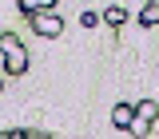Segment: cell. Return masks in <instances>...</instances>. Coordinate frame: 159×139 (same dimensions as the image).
Here are the masks:
<instances>
[{"label":"cell","mask_w":159,"mask_h":139,"mask_svg":"<svg viewBox=\"0 0 159 139\" xmlns=\"http://www.w3.org/2000/svg\"><path fill=\"white\" fill-rule=\"evenodd\" d=\"M0 52H4V76H24L28 72V52H24V44L12 32L0 36Z\"/></svg>","instance_id":"1"},{"label":"cell","mask_w":159,"mask_h":139,"mask_svg":"<svg viewBox=\"0 0 159 139\" xmlns=\"http://www.w3.org/2000/svg\"><path fill=\"white\" fill-rule=\"evenodd\" d=\"M28 20H32V32H36V36H44V40H56L60 32H64V20H60L52 8H44V12H32Z\"/></svg>","instance_id":"2"},{"label":"cell","mask_w":159,"mask_h":139,"mask_svg":"<svg viewBox=\"0 0 159 139\" xmlns=\"http://www.w3.org/2000/svg\"><path fill=\"white\" fill-rule=\"evenodd\" d=\"M155 119H159V103H155V99H139V103H135V123H131V131H135V135H147Z\"/></svg>","instance_id":"3"},{"label":"cell","mask_w":159,"mask_h":139,"mask_svg":"<svg viewBox=\"0 0 159 139\" xmlns=\"http://www.w3.org/2000/svg\"><path fill=\"white\" fill-rule=\"evenodd\" d=\"M111 123H116L119 131H131V123H135V103H116V107H111Z\"/></svg>","instance_id":"4"},{"label":"cell","mask_w":159,"mask_h":139,"mask_svg":"<svg viewBox=\"0 0 159 139\" xmlns=\"http://www.w3.org/2000/svg\"><path fill=\"white\" fill-rule=\"evenodd\" d=\"M123 20H127V8H123V4H111V8H103V24H107V28H119Z\"/></svg>","instance_id":"5"},{"label":"cell","mask_w":159,"mask_h":139,"mask_svg":"<svg viewBox=\"0 0 159 139\" xmlns=\"http://www.w3.org/2000/svg\"><path fill=\"white\" fill-rule=\"evenodd\" d=\"M16 8L24 16H32V12H44V8H56V0H16Z\"/></svg>","instance_id":"6"},{"label":"cell","mask_w":159,"mask_h":139,"mask_svg":"<svg viewBox=\"0 0 159 139\" xmlns=\"http://www.w3.org/2000/svg\"><path fill=\"white\" fill-rule=\"evenodd\" d=\"M139 24H143V28H155V24H159V4L147 0V4H143V12H139Z\"/></svg>","instance_id":"7"},{"label":"cell","mask_w":159,"mask_h":139,"mask_svg":"<svg viewBox=\"0 0 159 139\" xmlns=\"http://www.w3.org/2000/svg\"><path fill=\"white\" fill-rule=\"evenodd\" d=\"M99 20H103L99 12H80V24H84V28H96Z\"/></svg>","instance_id":"8"},{"label":"cell","mask_w":159,"mask_h":139,"mask_svg":"<svg viewBox=\"0 0 159 139\" xmlns=\"http://www.w3.org/2000/svg\"><path fill=\"white\" fill-rule=\"evenodd\" d=\"M151 4H159V0H151Z\"/></svg>","instance_id":"9"}]
</instances>
